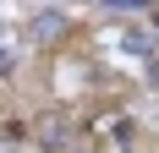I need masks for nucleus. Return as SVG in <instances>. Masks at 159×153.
<instances>
[{
  "label": "nucleus",
  "instance_id": "3",
  "mask_svg": "<svg viewBox=\"0 0 159 153\" xmlns=\"http://www.w3.org/2000/svg\"><path fill=\"white\" fill-rule=\"evenodd\" d=\"M99 6H104V11H137L143 0H99Z\"/></svg>",
  "mask_w": 159,
  "mask_h": 153
},
{
  "label": "nucleus",
  "instance_id": "1",
  "mask_svg": "<svg viewBox=\"0 0 159 153\" xmlns=\"http://www.w3.org/2000/svg\"><path fill=\"white\" fill-rule=\"evenodd\" d=\"M33 38H66V16H61V11L33 16Z\"/></svg>",
  "mask_w": 159,
  "mask_h": 153
},
{
  "label": "nucleus",
  "instance_id": "4",
  "mask_svg": "<svg viewBox=\"0 0 159 153\" xmlns=\"http://www.w3.org/2000/svg\"><path fill=\"white\" fill-rule=\"evenodd\" d=\"M0 71H11V49H0Z\"/></svg>",
  "mask_w": 159,
  "mask_h": 153
},
{
  "label": "nucleus",
  "instance_id": "2",
  "mask_svg": "<svg viewBox=\"0 0 159 153\" xmlns=\"http://www.w3.org/2000/svg\"><path fill=\"white\" fill-rule=\"evenodd\" d=\"M126 49H137V55H148V49H154V38H148L143 28H132V33H126Z\"/></svg>",
  "mask_w": 159,
  "mask_h": 153
}]
</instances>
